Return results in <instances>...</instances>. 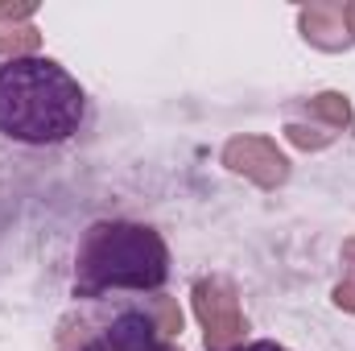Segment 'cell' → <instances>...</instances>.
Masks as SVG:
<instances>
[{
	"mask_svg": "<svg viewBox=\"0 0 355 351\" xmlns=\"http://www.w3.org/2000/svg\"><path fill=\"white\" fill-rule=\"evenodd\" d=\"M83 87L50 58H8L0 67V132L25 145H54L79 132Z\"/></svg>",
	"mask_w": 355,
	"mask_h": 351,
	"instance_id": "cell-1",
	"label": "cell"
},
{
	"mask_svg": "<svg viewBox=\"0 0 355 351\" xmlns=\"http://www.w3.org/2000/svg\"><path fill=\"white\" fill-rule=\"evenodd\" d=\"M170 273L166 240L145 223H95L75 261V293L95 298L103 289H157Z\"/></svg>",
	"mask_w": 355,
	"mask_h": 351,
	"instance_id": "cell-2",
	"label": "cell"
},
{
	"mask_svg": "<svg viewBox=\"0 0 355 351\" xmlns=\"http://www.w3.org/2000/svg\"><path fill=\"white\" fill-rule=\"evenodd\" d=\"M194 314L207 331V348L211 351H227L240 335H244V314L232 298L227 285L219 281H198L194 285Z\"/></svg>",
	"mask_w": 355,
	"mask_h": 351,
	"instance_id": "cell-3",
	"label": "cell"
},
{
	"mask_svg": "<svg viewBox=\"0 0 355 351\" xmlns=\"http://www.w3.org/2000/svg\"><path fill=\"white\" fill-rule=\"evenodd\" d=\"M223 166L244 178H252L257 186H281L285 174H289L285 153L272 141H265V137H236V141H227Z\"/></svg>",
	"mask_w": 355,
	"mask_h": 351,
	"instance_id": "cell-4",
	"label": "cell"
},
{
	"mask_svg": "<svg viewBox=\"0 0 355 351\" xmlns=\"http://www.w3.org/2000/svg\"><path fill=\"white\" fill-rule=\"evenodd\" d=\"M157 339H162V331L149 310H124L116 323H107L79 351H157Z\"/></svg>",
	"mask_w": 355,
	"mask_h": 351,
	"instance_id": "cell-5",
	"label": "cell"
},
{
	"mask_svg": "<svg viewBox=\"0 0 355 351\" xmlns=\"http://www.w3.org/2000/svg\"><path fill=\"white\" fill-rule=\"evenodd\" d=\"M302 33L322 46V50H343L352 42V21H347V4H310L302 8Z\"/></svg>",
	"mask_w": 355,
	"mask_h": 351,
	"instance_id": "cell-6",
	"label": "cell"
},
{
	"mask_svg": "<svg viewBox=\"0 0 355 351\" xmlns=\"http://www.w3.org/2000/svg\"><path fill=\"white\" fill-rule=\"evenodd\" d=\"M42 33L29 25V21H17V17H0V54L8 58H29L37 50Z\"/></svg>",
	"mask_w": 355,
	"mask_h": 351,
	"instance_id": "cell-7",
	"label": "cell"
},
{
	"mask_svg": "<svg viewBox=\"0 0 355 351\" xmlns=\"http://www.w3.org/2000/svg\"><path fill=\"white\" fill-rule=\"evenodd\" d=\"M306 112H310V116H318V120H327V128H331V132H339V128H347V124H352V103H347L339 91L314 95Z\"/></svg>",
	"mask_w": 355,
	"mask_h": 351,
	"instance_id": "cell-8",
	"label": "cell"
},
{
	"mask_svg": "<svg viewBox=\"0 0 355 351\" xmlns=\"http://www.w3.org/2000/svg\"><path fill=\"white\" fill-rule=\"evenodd\" d=\"M149 314H153V323H157V331H162L166 339L182 335V310H178V302H170V298H153V302H149Z\"/></svg>",
	"mask_w": 355,
	"mask_h": 351,
	"instance_id": "cell-9",
	"label": "cell"
},
{
	"mask_svg": "<svg viewBox=\"0 0 355 351\" xmlns=\"http://www.w3.org/2000/svg\"><path fill=\"white\" fill-rule=\"evenodd\" d=\"M285 132H289V141H293L297 149H322V145H331V141H335V132H331V128H310V124H297V120H293Z\"/></svg>",
	"mask_w": 355,
	"mask_h": 351,
	"instance_id": "cell-10",
	"label": "cell"
},
{
	"mask_svg": "<svg viewBox=\"0 0 355 351\" xmlns=\"http://www.w3.org/2000/svg\"><path fill=\"white\" fill-rule=\"evenodd\" d=\"M335 302H339L343 310H355V281H339V289H335Z\"/></svg>",
	"mask_w": 355,
	"mask_h": 351,
	"instance_id": "cell-11",
	"label": "cell"
},
{
	"mask_svg": "<svg viewBox=\"0 0 355 351\" xmlns=\"http://www.w3.org/2000/svg\"><path fill=\"white\" fill-rule=\"evenodd\" d=\"M227 351H285V348H277V343H248V348H227Z\"/></svg>",
	"mask_w": 355,
	"mask_h": 351,
	"instance_id": "cell-12",
	"label": "cell"
},
{
	"mask_svg": "<svg viewBox=\"0 0 355 351\" xmlns=\"http://www.w3.org/2000/svg\"><path fill=\"white\" fill-rule=\"evenodd\" d=\"M347 21H352V33H355V4H347Z\"/></svg>",
	"mask_w": 355,
	"mask_h": 351,
	"instance_id": "cell-13",
	"label": "cell"
}]
</instances>
